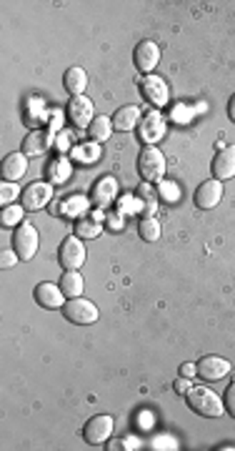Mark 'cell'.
I'll list each match as a JSON object with an SVG mask.
<instances>
[{
  "mask_svg": "<svg viewBox=\"0 0 235 451\" xmlns=\"http://www.w3.org/2000/svg\"><path fill=\"white\" fill-rule=\"evenodd\" d=\"M185 401H188V406L195 414L206 416V419H218L225 411V404L220 401V396L208 386H190V391L185 393Z\"/></svg>",
  "mask_w": 235,
  "mask_h": 451,
  "instance_id": "cell-1",
  "label": "cell"
},
{
  "mask_svg": "<svg viewBox=\"0 0 235 451\" xmlns=\"http://www.w3.org/2000/svg\"><path fill=\"white\" fill-rule=\"evenodd\" d=\"M165 156L158 146H145L138 156V173L145 183H160L165 176Z\"/></svg>",
  "mask_w": 235,
  "mask_h": 451,
  "instance_id": "cell-2",
  "label": "cell"
},
{
  "mask_svg": "<svg viewBox=\"0 0 235 451\" xmlns=\"http://www.w3.org/2000/svg\"><path fill=\"white\" fill-rule=\"evenodd\" d=\"M63 316L68 318L71 323H80V326H88V323H95L98 321V306L93 304V301H88V299H68L65 301V306L63 309Z\"/></svg>",
  "mask_w": 235,
  "mask_h": 451,
  "instance_id": "cell-3",
  "label": "cell"
},
{
  "mask_svg": "<svg viewBox=\"0 0 235 451\" xmlns=\"http://www.w3.org/2000/svg\"><path fill=\"white\" fill-rule=\"evenodd\" d=\"M58 261L65 271H78L85 264V246L80 236H68L58 248Z\"/></svg>",
  "mask_w": 235,
  "mask_h": 451,
  "instance_id": "cell-4",
  "label": "cell"
},
{
  "mask_svg": "<svg viewBox=\"0 0 235 451\" xmlns=\"http://www.w3.org/2000/svg\"><path fill=\"white\" fill-rule=\"evenodd\" d=\"M13 248L18 253L20 261H30L38 251V231L33 223H20L13 234Z\"/></svg>",
  "mask_w": 235,
  "mask_h": 451,
  "instance_id": "cell-5",
  "label": "cell"
},
{
  "mask_svg": "<svg viewBox=\"0 0 235 451\" xmlns=\"http://www.w3.org/2000/svg\"><path fill=\"white\" fill-rule=\"evenodd\" d=\"M113 426H115V422H113L111 414H98V416H93L85 426H83V439L93 446L106 444V441L111 439Z\"/></svg>",
  "mask_w": 235,
  "mask_h": 451,
  "instance_id": "cell-6",
  "label": "cell"
},
{
  "mask_svg": "<svg viewBox=\"0 0 235 451\" xmlns=\"http://www.w3.org/2000/svg\"><path fill=\"white\" fill-rule=\"evenodd\" d=\"M133 63L141 73L150 76L155 71V65L160 63V46L155 41H141L136 46V53H133Z\"/></svg>",
  "mask_w": 235,
  "mask_h": 451,
  "instance_id": "cell-7",
  "label": "cell"
},
{
  "mask_svg": "<svg viewBox=\"0 0 235 451\" xmlns=\"http://www.w3.org/2000/svg\"><path fill=\"white\" fill-rule=\"evenodd\" d=\"M53 198V183H30L20 194V206L25 211H38L43 206H48V201Z\"/></svg>",
  "mask_w": 235,
  "mask_h": 451,
  "instance_id": "cell-8",
  "label": "cell"
},
{
  "mask_svg": "<svg viewBox=\"0 0 235 451\" xmlns=\"http://www.w3.org/2000/svg\"><path fill=\"white\" fill-rule=\"evenodd\" d=\"M141 93H143V98L155 108L168 103V86H165L163 78L155 76V73H150V76H145L141 81Z\"/></svg>",
  "mask_w": 235,
  "mask_h": 451,
  "instance_id": "cell-9",
  "label": "cell"
},
{
  "mask_svg": "<svg viewBox=\"0 0 235 451\" xmlns=\"http://www.w3.org/2000/svg\"><path fill=\"white\" fill-rule=\"evenodd\" d=\"M193 198H195V206H198V208H203V211H211V208H215V206L220 203V198H223V181L211 178V181L200 183Z\"/></svg>",
  "mask_w": 235,
  "mask_h": 451,
  "instance_id": "cell-10",
  "label": "cell"
},
{
  "mask_svg": "<svg viewBox=\"0 0 235 451\" xmlns=\"http://www.w3.org/2000/svg\"><path fill=\"white\" fill-rule=\"evenodd\" d=\"M195 369H198V376L203 381H220L230 374V361L220 356H203L195 363Z\"/></svg>",
  "mask_w": 235,
  "mask_h": 451,
  "instance_id": "cell-11",
  "label": "cell"
},
{
  "mask_svg": "<svg viewBox=\"0 0 235 451\" xmlns=\"http://www.w3.org/2000/svg\"><path fill=\"white\" fill-rule=\"evenodd\" d=\"M93 100L85 98V95H76V98H71V103H68V118H71L73 126H80V128H88L90 123H93Z\"/></svg>",
  "mask_w": 235,
  "mask_h": 451,
  "instance_id": "cell-12",
  "label": "cell"
},
{
  "mask_svg": "<svg viewBox=\"0 0 235 451\" xmlns=\"http://www.w3.org/2000/svg\"><path fill=\"white\" fill-rule=\"evenodd\" d=\"M213 178L218 181H228L235 176V146H223L213 159Z\"/></svg>",
  "mask_w": 235,
  "mask_h": 451,
  "instance_id": "cell-13",
  "label": "cell"
},
{
  "mask_svg": "<svg viewBox=\"0 0 235 451\" xmlns=\"http://www.w3.org/2000/svg\"><path fill=\"white\" fill-rule=\"evenodd\" d=\"M115 196H118V181L113 176H106L100 178L93 186V191H90V203L98 206V208H111Z\"/></svg>",
  "mask_w": 235,
  "mask_h": 451,
  "instance_id": "cell-14",
  "label": "cell"
},
{
  "mask_svg": "<svg viewBox=\"0 0 235 451\" xmlns=\"http://www.w3.org/2000/svg\"><path fill=\"white\" fill-rule=\"evenodd\" d=\"M33 296H36L38 306H43V309H63L65 306V293L60 291V286H55L50 281L38 283Z\"/></svg>",
  "mask_w": 235,
  "mask_h": 451,
  "instance_id": "cell-15",
  "label": "cell"
},
{
  "mask_svg": "<svg viewBox=\"0 0 235 451\" xmlns=\"http://www.w3.org/2000/svg\"><path fill=\"white\" fill-rule=\"evenodd\" d=\"M50 143H53V130L36 128V130H30V133L25 135L23 153H25V156H43V153L50 148Z\"/></svg>",
  "mask_w": 235,
  "mask_h": 451,
  "instance_id": "cell-16",
  "label": "cell"
},
{
  "mask_svg": "<svg viewBox=\"0 0 235 451\" xmlns=\"http://www.w3.org/2000/svg\"><path fill=\"white\" fill-rule=\"evenodd\" d=\"M165 133V121L158 111H150L145 113V118L141 121V138L148 143V146H153L158 138H163Z\"/></svg>",
  "mask_w": 235,
  "mask_h": 451,
  "instance_id": "cell-17",
  "label": "cell"
},
{
  "mask_svg": "<svg viewBox=\"0 0 235 451\" xmlns=\"http://www.w3.org/2000/svg\"><path fill=\"white\" fill-rule=\"evenodd\" d=\"M25 170H28V156L15 151V153H10V156H6L3 168H0V176H3V181L15 183L18 178L25 176Z\"/></svg>",
  "mask_w": 235,
  "mask_h": 451,
  "instance_id": "cell-18",
  "label": "cell"
},
{
  "mask_svg": "<svg viewBox=\"0 0 235 451\" xmlns=\"http://www.w3.org/2000/svg\"><path fill=\"white\" fill-rule=\"evenodd\" d=\"M141 108L138 106H120L113 113V128L115 130H133L141 126Z\"/></svg>",
  "mask_w": 235,
  "mask_h": 451,
  "instance_id": "cell-19",
  "label": "cell"
},
{
  "mask_svg": "<svg viewBox=\"0 0 235 451\" xmlns=\"http://www.w3.org/2000/svg\"><path fill=\"white\" fill-rule=\"evenodd\" d=\"M63 86H65V90L71 93V98L83 95L85 93V88H88V73L83 71L80 65H71L63 76Z\"/></svg>",
  "mask_w": 235,
  "mask_h": 451,
  "instance_id": "cell-20",
  "label": "cell"
},
{
  "mask_svg": "<svg viewBox=\"0 0 235 451\" xmlns=\"http://www.w3.org/2000/svg\"><path fill=\"white\" fill-rule=\"evenodd\" d=\"M58 286L60 291L65 293V299H78L83 293V288H85V281H83L80 271H65V274L60 276Z\"/></svg>",
  "mask_w": 235,
  "mask_h": 451,
  "instance_id": "cell-21",
  "label": "cell"
},
{
  "mask_svg": "<svg viewBox=\"0 0 235 451\" xmlns=\"http://www.w3.org/2000/svg\"><path fill=\"white\" fill-rule=\"evenodd\" d=\"M88 133H90V141L93 143L108 141L111 133H113V118L111 116H95L93 123L88 126Z\"/></svg>",
  "mask_w": 235,
  "mask_h": 451,
  "instance_id": "cell-22",
  "label": "cell"
},
{
  "mask_svg": "<svg viewBox=\"0 0 235 451\" xmlns=\"http://www.w3.org/2000/svg\"><path fill=\"white\" fill-rule=\"evenodd\" d=\"M71 176V161L65 159V156H58V159H53L50 163H48V178H50V183H63L65 178Z\"/></svg>",
  "mask_w": 235,
  "mask_h": 451,
  "instance_id": "cell-23",
  "label": "cell"
},
{
  "mask_svg": "<svg viewBox=\"0 0 235 451\" xmlns=\"http://www.w3.org/2000/svg\"><path fill=\"white\" fill-rule=\"evenodd\" d=\"M138 236H141L145 243H155L160 238V223L155 216H143L138 223Z\"/></svg>",
  "mask_w": 235,
  "mask_h": 451,
  "instance_id": "cell-24",
  "label": "cell"
},
{
  "mask_svg": "<svg viewBox=\"0 0 235 451\" xmlns=\"http://www.w3.org/2000/svg\"><path fill=\"white\" fill-rule=\"evenodd\" d=\"M23 206H3V213H0V226L3 229H13V226H20L23 223Z\"/></svg>",
  "mask_w": 235,
  "mask_h": 451,
  "instance_id": "cell-25",
  "label": "cell"
},
{
  "mask_svg": "<svg viewBox=\"0 0 235 451\" xmlns=\"http://www.w3.org/2000/svg\"><path fill=\"white\" fill-rule=\"evenodd\" d=\"M100 231H103V226L95 218H80L76 223V236H80V238H95Z\"/></svg>",
  "mask_w": 235,
  "mask_h": 451,
  "instance_id": "cell-26",
  "label": "cell"
},
{
  "mask_svg": "<svg viewBox=\"0 0 235 451\" xmlns=\"http://www.w3.org/2000/svg\"><path fill=\"white\" fill-rule=\"evenodd\" d=\"M76 161H80V163H90V161H95L100 156V146L98 143H83L80 148H76Z\"/></svg>",
  "mask_w": 235,
  "mask_h": 451,
  "instance_id": "cell-27",
  "label": "cell"
},
{
  "mask_svg": "<svg viewBox=\"0 0 235 451\" xmlns=\"http://www.w3.org/2000/svg\"><path fill=\"white\" fill-rule=\"evenodd\" d=\"M85 208H88V201L83 196H73V198L63 201V216H80Z\"/></svg>",
  "mask_w": 235,
  "mask_h": 451,
  "instance_id": "cell-28",
  "label": "cell"
},
{
  "mask_svg": "<svg viewBox=\"0 0 235 451\" xmlns=\"http://www.w3.org/2000/svg\"><path fill=\"white\" fill-rule=\"evenodd\" d=\"M15 196H18V186L10 181H3V186H0V203L3 206L15 203Z\"/></svg>",
  "mask_w": 235,
  "mask_h": 451,
  "instance_id": "cell-29",
  "label": "cell"
},
{
  "mask_svg": "<svg viewBox=\"0 0 235 451\" xmlns=\"http://www.w3.org/2000/svg\"><path fill=\"white\" fill-rule=\"evenodd\" d=\"M15 261H18L15 248H3V253H0V269H13Z\"/></svg>",
  "mask_w": 235,
  "mask_h": 451,
  "instance_id": "cell-30",
  "label": "cell"
},
{
  "mask_svg": "<svg viewBox=\"0 0 235 451\" xmlns=\"http://www.w3.org/2000/svg\"><path fill=\"white\" fill-rule=\"evenodd\" d=\"M160 194H163L168 201L180 198V191H178V186H176V183H171V181H160Z\"/></svg>",
  "mask_w": 235,
  "mask_h": 451,
  "instance_id": "cell-31",
  "label": "cell"
},
{
  "mask_svg": "<svg viewBox=\"0 0 235 451\" xmlns=\"http://www.w3.org/2000/svg\"><path fill=\"white\" fill-rule=\"evenodd\" d=\"M223 404H225V411H228V414L235 419V384H233V386H228V391H225V398H223Z\"/></svg>",
  "mask_w": 235,
  "mask_h": 451,
  "instance_id": "cell-32",
  "label": "cell"
},
{
  "mask_svg": "<svg viewBox=\"0 0 235 451\" xmlns=\"http://www.w3.org/2000/svg\"><path fill=\"white\" fill-rule=\"evenodd\" d=\"M106 449L108 451H123V449H128V444H125L123 439H111V441H108Z\"/></svg>",
  "mask_w": 235,
  "mask_h": 451,
  "instance_id": "cell-33",
  "label": "cell"
},
{
  "mask_svg": "<svg viewBox=\"0 0 235 451\" xmlns=\"http://www.w3.org/2000/svg\"><path fill=\"white\" fill-rule=\"evenodd\" d=\"M198 374V369H195V363H183L180 366V376H185V379H190V376Z\"/></svg>",
  "mask_w": 235,
  "mask_h": 451,
  "instance_id": "cell-34",
  "label": "cell"
},
{
  "mask_svg": "<svg viewBox=\"0 0 235 451\" xmlns=\"http://www.w3.org/2000/svg\"><path fill=\"white\" fill-rule=\"evenodd\" d=\"M176 391H178V393H188V391H190V381L185 379V376L176 381Z\"/></svg>",
  "mask_w": 235,
  "mask_h": 451,
  "instance_id": "cell-35",
  "label": "cell"
},
{
  "mask_svg": "<svg viewBox=\"0 0 235 451\" xmlns=\"http://www.w3.org/2000/svg\"><path fill=\"white\" fill-rule=\"evenodd\" d=\"M228 118L235 123V93L230 95V100H228Z\"/></svg>",
  "mask_w": 235,
  "mask_h": 451,
  "instance_id": "cell-36",
  "label": "cell"
},
{
  "mask_svg": "<svg viewBox=\"0 0 235 451\" xmlns=\"http://www.w3.org/2000/svg\"><path fill=\"white\" fill-rule=\"evenodd\" d=\"M173 118H180V121H185V118H188V111H183V108H176V111H173Z\"/></svg>",
  "mask_w": 235,
  "mask_h": 451,
  "instance_id": "cell-37",
  "label": "cell"
},
{
  "mask_svg": "<svg viewBox=\"0 0 235 451\" xmlns=\"http://www.w3.org/2000/svg\"><path fill=\"white\" fill-rule=\"evenodd\" d=\"M111 223H113V229H123V226H120V216H118V218L113 216V218H111Z\"/></svg>",
  "mask_w": 235,
  "mask_h": 451,
  "instance_id": "cell-38",
  "label": "cell"
}]
</instances>
